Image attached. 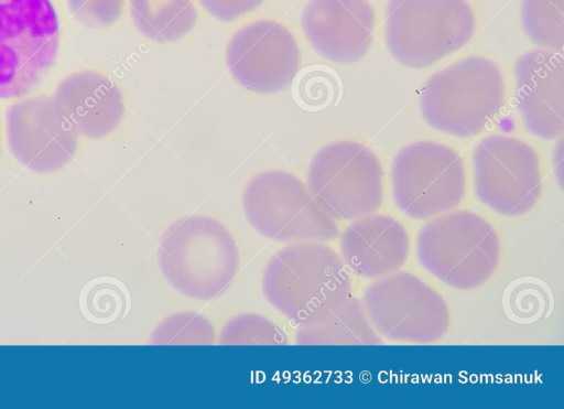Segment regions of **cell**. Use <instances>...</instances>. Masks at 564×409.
Masks as SVG:
<instances>
[{"mask_svg":"<svg viewBox=\"0 0 564 409\" xmlns=\"http://www.w3.org/2000/svg\"><path fill=\"white\" fill-rule=\"evenodd\" d=\"M261 286L265 300L297 325L351 294V277L340 255L318 241L276 251L264 267Z\"/></svg>","mask_w":564,"mask_h":409,"instance_id":"6da1fadb","label":"cell"},{"mask_svg":"<svg viewBox=\"0 0 564 409\" xmlns=\"http://www.w3.org/2000/svg\"><path fill=\"white\" fill-rule=\"evenodd\" d=\"M159 266L166 281L194 300H210L223 293L239 267L234 237L219 220L189 215L171 224L163 234Z\"/></svg>","mask_w":564,"mask_h":409,"instance_id":"7a4b0ae2","label":"cell"},{"mask_svg":"<svg viewBox=\"0 0 564 409\" xmlns=\"http://www.w3.org/2000/svg\"><path fill=\"white\" fill-rule=\"evenodd\" d=\"M415 252L421 267L441 282L457 290H471L484 286L496 272L500 241L482 216L453 209L420 228Z\"/></svg>","mask_w":564,"mask_h":409,"instance_id":"3957f363","label":"cell"},{"mask_svg":"<svg viewBox=\"0 0 564 409\" xmlns=\"http://www.w3.org/2000/svg\"><path fill=\"white\" fill-rule=\"evenodd\" d=\"M503 99L500 68L489 58L471 55L448 64L425 82L420 109L433 129L468 138L491 121Z\"/></svg>","mask_w":564,"mask_h":409,"instance_id":"277c9868","label":"cell"},{"mask_svg":"<svg viewBox=\"0 0 564 409\" xmlns=\"http://www.w3.org/2000/svg\"><path fill=\"white\" fill-rule=\"evenodd\" d=\"M476 19L467 0H389L384 40L401 65L424 68L464 47Z\"/></svg>","mask_w":564,"mask_h":409,"instance_id":"5b68a950","label":"cell"},{"mask_svg":"<svg viewBox=\"0 0 564 409\" xmlns=\"http://www.w3.org/2000/svg\"><path fill=\"white\" fill-rule=\"evenodd\" d=\"M58 46L51 0H0V99L32 92L53 68Z\"/></svg>","mask_w":564,"mask_h":409,"instance_id":"8992f818","label":"cell"},{"mask_svg":"<svg viewBox=\"0 0 564 409\" xmlns=\"http://www.w3.org/2000/svg\"><path fill=\"white\" fill-rule=\"evenodd\" d=\"M248 223L268 239L281 243H328L339 236L330 215L296 175L268 170L252 176L242 192Z\"/></svg>","mask_w":564,"mask_h":409,"instance_id":"52a82bcc","label":"cell"},{"mask_svg":"<svg viewBox=\"0 0 564 409\" xmlns=\"http://www.w3.org/2000/svg\"><path fill=\"white\" fill-rule=\"evenodd\" d=\"M391 191L394 205L412 219H431L453 211L466 193L464 161L446 144L411 142L392 160Z\"/></svg>","mask_w":564,"mask_h":409,"instance_id":"ba28073f","label":"cell"},{"mask_svg":"<svg viewBox=\"0 0 564 409\" xmlns=\"http://www.w3.org/2000/svg\"><path fill=\"white\" fill-rule=\"evenodd\" d=\"M307 187L334 219L354 220L376 213L383 203V169L366 146L333 141L312 158Z\"/></svg>","mask_w":564,"mask_h":409,"instance_id":"9c48e42d","label":"cell"},{"mask_svg":"<svg viewBox=\"0 0 564 409\" xmlns=\"http://www.w3.org/2000/svg\"><path fill=\"white\" fill-rule=\"evenodd\" d=\"M361 301L377 333L392 342L436 343L451 325L444 298L409 271L375 279L366 287Z\"/></svg>","mask_w":564,"mask_h":409,"instance_id":"30bf717a","label":"cell"},{"mask_svg":"<svg viewBox=\"0 0 564 409\" xmlns=\"http://www.w3.org/2000/svg\"><path fill=\"white\" fill-rule=\"evenodd\" d=\"M471 162L475 194L494 212L520 216L538 203L542 192L541 164L527 142L490 134L477 142Z\"/></svg>","mask_w":564,"mask_h":409,"instance_id":"8fae6325","label":"cell"},{"mask_svg":"<svg viewBox=\"0 0 564 409\" xmlns=\"http://www.w3.org/2000/svg\"><path fill=\"white\" fill-rule=\"evenodd\" d=\"M226 64L242 88L256 94H275L295 78L301 51L286 25L273 19H259L231 35Z\"/></svg>","mask_w":564,"mask_h":409,"instance_id":"7c38bea8","label":"cell"},{"mask_svg":"<svg viewBox=\"0 0 564 409\" xmlns=\"http://www.w3.org/2000/svg\"><path fill=\"white\" fill-rule=\"evenodd\" d=\"M6 138L12 155L41 174L65 166L78 144V134L48 96L12 103L6 110Z\"/></svg>","mask_w":564,"mask_h":409,"instance_id":"4fadbf2b","label":"cell"},{"mask_svg":"<svg viewBox=\"0 0 564 409\" xmlns=\"http://www.w3.org/2000/svg\"><path fill=\"white\" fill-rule=\"evenodd\" d=\"M375 23L368 0H310L301 13V29L310 45L336 63H354L365 56Z\"/></svg>","mask_w":564,"mask_h":409,"instance_id":"5bb4252c","label":"cell"},{"mask_svg":"<svg viewBox=\"0 0 564 409\" xmlns=\"http://www.w3.org/2000/svg\"><path fill=\"white\" fill-rule=\"evenodd\" d=\"M516 99L525 128L544 140L564 130V56L562 51L536 49L514 65Z\"/></svg>","mask_w":564,"mask_h":409,"instance_id":"9a60e30c","label":"cell"},{"mask_svg":"<svg viewBox=\"0 0 564 409\" xmlns=\"http://www.w3.org/2000/svg\"><path fill=\"white\" fill-rule=\"evenodd\" d=\"M347 269L366 279H379L400 270L410 252L406 228L394 217L370 214L354 219L339 237Z\"/></svg>","mask_w":564,"mask_h":409,"instance_id":"2e32d148","label":"cell"},{"mask_svg":"<svg viewBox=\"0 0 564 409\" xmlns=\"http://www.w3.org/2000/svg\"><path fill=\"white\" fill-rule=\"evenodd\" d=\"M53 99L78 136L101 139L122 121L124 100L117 84L96 71L67 75L56 86Z\"/></svg>","mask_w":564,"mask_h":409,"instance_id":"e0dca14e","label":"cell"},{"mask_svg":"<svg viewBox=\"0 0 564 409\" xmlns=\"http://www.w3.org/2000/svg\"><path fill=\"white\" fill-rule=\"evenodd\" d=\"M300 345H378L382 337L372 326L361 299L349 294L311 320L299 324Z\"/></svg>","mask_w":564,"mask_h":409,"instance_id":"ac0fdd59","label":"cell"},{"mask_svg":"<svg viewBox=\"0 0 564 409\" xmlns=\"http://www.w3.org/2000/svg\"><path fill=\"white\" fill-rule=\"evenodd\" d=\"M135 29L155 43H173L195 26L198 12L193 0H129Z\"/></svg>","mask_w":564,"mask_h":409,"instance_id":"d6986e66","label":"cell"},{"mask_svg":"<svg viewBox=\"0 0 564 409\" xmlns=\"http://www.w3.org/2000/svg\"><path fill=\"white\" fill-rule=\"evenodd\" d=\"M521 24L538 46L562 51L564 45V0H522Z\"/></svg>","mask_w":564,"mask_h":409,"instance_id":"ffe728a7","label":"cell"},{"mask_svg":"<svg viewBox=\"0 0 564 409\" xmlns=\"http://www.w3.org/2000/svg\"><path fill=\"white\" fill-rule=\"evenodd\" d=\"M215 332L210 322L195 312L167 316L153 331L152 344H213Z\"/></svg>","mask_w":564,"mask_h":409,"instance_id":"44dd1931","label":"cell"},{"mask_svg":"<svg viewBox=\"0 0 564 409\" xmlns=\"http://www.w3.org/2000/svg\"><path fill=\"white\" fill-rule=\"evenodd\" d=\"M219 343L226 345H283L286 334L272 321L259 314H241L230 319L219 333Z\"/></svg>","mask_w":564,"mask_h":409,"instance_id":"7402d4cb","label":"cell"},{"mask_svg":"<svg viewBox=\"0 0 564 409\" xmlns=\"http://www.w3.org/2000/svg\"><path fill=\"white\" fill-rule=\"evenodd\" d=\"M72 15L90 28H105L122 15L124 0H66Z\"/></svg>","mask_w":564,"mask_h":409,"instance_id":"603a6c76","label":"cell"},{"mask_svg":"<svg viewBox=\"0 0 564 409\" xmlns=\"http://www.w3.org/2000/svg\"><path fill=\"white\" fill-rule=\"evenodd\" d=\"M302 78L299 95L302 101L311 107L323 108L330 104L335 90V82L322 69H314Z\"/></svg>","mask_w":564,"mask_h":409,"instance_id":"cb8c5ba5","label":"cell"},{"mask_svg":"<svg viewBox=\"0 0 564 409\" xmlns=\"http://www.w3.org/2000/svg\"><path fill=\"white\" fill-rule=\"evenodd\" d=\"M213 18L223 22L238 20L262 6L264 0H197Z\"/></svg>","mask_w":564,"mask_h":409,"instance_id":"d4e9b609","label":"cell"},{"mask_svg":"<svg viewBox=\"0 0 564 409\" xmlns=\"http://www.w3.org/2000/svg\"><path fill=\"white\" fill-rule=\"evenodd\" d=\"M0 150H1V134H0Z\"/></svg>","mask_w":564,"mask_h":409,"instance_id":"484cf974","label":"cell"}]
</instances>
